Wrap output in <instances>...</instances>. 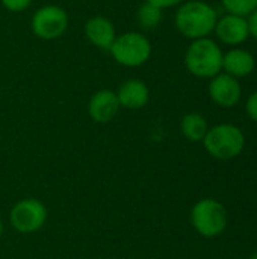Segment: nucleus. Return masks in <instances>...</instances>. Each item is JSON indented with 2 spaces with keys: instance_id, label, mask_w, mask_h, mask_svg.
Segmentation results:
<instances>
[{
  "instance_id": "obj_4",
  "label": "nucleus",
  "mask_w": 257,
  "mask_h": 259,
  "mask_svg": "<svg viewBox=\"0 0 257 259\" xmlns=\"http://www.w3.org/2000/svg\"><path fill=\"white\" fill-rule=\"evenodd\" d=\"M109 52L117 64L129 68H136L144 65L150 59L153 47L147 35L130 30L117 35Z\"/></svg>"
},
{
  "instance_id": "obj_8",
  "label": "nucleus",
  "mask_w": 257,
  "mask_h": 259,
  "mask_svg": "<svg viewBox=\"0 0 257 259\" xmlns=\"http://www.w3.org/2000/svg\"><path fill=\"white\" fill-rule=\"evenodd\" d=\"M208 93L211 100L221 108H233L242 97V87L239 79H235L226 73H220L209 79Z\"/></svg>"
},
{
  "instance_id": "obj_17",
  "label": "nucleus",
  "mask_w": 257,
  "mask_h": 259,
  "mask_svg": "<svg viewBox=\"0 0 257 259\" xmlns=\"http://www.w3.org/2000/svg\"><path fill=\"white\" fill-rule=\"evenodd\" d=\"M0 2L3 8L8 9L9 12H23L33 3V0H0Z\"/></svg>"
},
{
  "instance_id": "obj_7",
  "label": "nucleus",
  "mask_w": 257,
  "mask_h": 259,
  "mask_svg": "<svg viewBox=\"0 0 257 259\" xmlns=\"http://www.w3.org/2000/svg\"><path fill=\"white\" fill-rule=\"evenodd\" d=\"M48 217V211L38 199H23L9 211V223L20 234H33L42 229Z\"/></svg>"
},
{
  "instance_id": "obj_10",
  "label": "nucleus",
  "mask_w": 257,
  "mask_h": 259,
  "mask_svg": "<svg viewBox=\"0 0 257 259\" xmlns=\"http://www.w3.org/2000/svg\"><path fill=\"white\" fill-rule=\"evenodd\" d=\"M120 102L117 93L112 90L95 91L88 102V114L92 121L105 124L115 118L120 111Z\"/></svg>"
},
{
  "instance_id": "obj_12",
  "label": "nucleus",
  "mask_w": 257,
  "mask_h": 259,
  "mask_svg": "<svg viewBox=\"0 0 257 259\" xmlns=\"http://www.w3.org/2000/svg\"><path fill=\"white\" fill-rule=\"evenodd\" d=\"M117 97L121 108L136 111L142 109L150 100V90L147 83L141 79H129L123 82L118 88Z\"/></svg>"
},
{
  "instance_id": "obj_9",
  "label": "nucleus",
  "mask_w": 257,
  "mask_h": 259,
  "mask_svg": "<svg viewBox=\"0 0 257 259\" xmlns=\"http://www.w3.org/2000/svg\"><path fill=\"white\" fill-rule=\"evenodd\" d=\"M214 33L221 44L229 46L230 49L239 47L250 38L247 18L232 15V14L218 17Z\"/></svg>"
},
{
  "instance_id": "obj_20",
  "label": "nucleus",
  "mask_w": 257,
  "mask_h": 259,
  "mask_svg": "<svg viewBox=\"0 0 257 259\" xmlns=\"http://www.w3.org/2000/svg\"><path fill=\"white\" fill-rule=\"evenodd\" d=\"M247 24H248V33H250V36L257 39V9H254L247 17Z\"/></svg>"
},
{
  "instance_id": "obj_14",
  "label": "nucleus",
  "mask_w": 257,
  "mask_h": 259,
  "mask_svg": "<svg viewBox=\"0 0 257 259\" xmlns=\"http://www.w3.org/2000/svg\"><path fill=\"white\" fill-rule=\"evenodd\" d=\"M180 131L188 141L201 143L204 140L208 131H209V124H208V120L201 114L189 112L182 118Z\"/></svg>"
},
{
  "instance_id": "obj_5",
  "label": "nucleus",
  "mask_w": 257,
  "mask_h": 259,
  "mask_svg": "<svg viewBox=\"0 0 257 259\" xmlns=\"http://www.w3.org/2000/svg\"><path fill=\"white\" fill-rule=\"evenodd\" d=\"M191 225L195 232L204 238H215L221 235L229 223L226 206L217 199H201L191 209Z\"/></svg>"
},
{
  "instance_id": "obj_1",
  "label": "nucleus",
  "mask_w": 257,
  "mask_h": 259,
  "mask_svg": "<svg viewBox=\"0 0 257 259\" xmlns=\"http://www.w3.org/2000/svg\"><path fill=\"white\" fill-rule=\"evenodd\" d=\"M217 20L218 14L215 8L204 0H185L177 6L174 14L176 29L191 41L211 36Z\"/></svg>"
},
{
  "instance_id": "obj_11",
  "label": "nucleus",
  "mask_w": 257,
  "mask_h": 259,
  "mask_svg": "<svg viewBox=\"0 0 257 259\" xmlns=\"http://www.w3.org/2000/svg\"><path fill=\"white\" fill-rule=\"evenodd\" d=\"M256 68V58L250 50L241 47H232L224 52L223 56V73L235 77L242 79L250 76Z\"/></svg>"
},
{
  "instance_id": "obj_2",
  "label": "nucleus",
  "mask_w": 257,
  "mask_h": 259,
  "mask_svg": "<svg viewBox=\"0 0 257 259\" xmlns=\"http://www.w3.org/2000/svg\"><path fill=\"white\" fill-rule=\"evenodd\" d=\"M224 50L214 38H200L191 41L185 52L186 70L198 79H212L223 71Z\"/></svg>"
},
{
  "instance_id": "obj_15",
  "label": "nucleus",
  "mask_w": 257,
  "mask_h": 259,
  "mask_svg": "<svg viewBox=\"0 0 257 259\" xmlns=\"http://www.w3.org/2000/svg\"><path fill=\"white\" fill-rule=\"evenodd\" d=\"M162 18H164V11L148 2H144L136 11V21L145 30H151L158 27Z\"/></svg>"
},
{
  "instance_id": "obj_21",
  "label": "nucleus",
  "mask_w": 257,
  "mask_h": 259,
  "mask_svg": "<svg viewBox=\"0 0 257 259\" xmlns=\"http://www.w3.org/2000/svg\"><path fill=\"white\" fill-rule=\"evenodd\" d=\"M2 234H3V223H2V220H0V237H2Z\"/></svg>"
},
{
  "instance_id": "obj_16",
  "label": "nucleus",
  "mask_w": 257,
  "mask_h": 259,
  "mask_svg": "<svg viewBox=\"0 0 257 259\" xmlns=\"http://www.w3.org/2000/svg\"><path fill=\"white\" fill-rule=\"evenodd\" d=\"M221 6L224 8L226 14L247 18L257 9V0H221Z\"/></svg>"
},
{
  "instance_id": "obj_19",
  "label": "nucleus",
  "mask_w": 257,
  "mask_h": 259,
  "mask_svg": "<svg viewBox=\"0 0 257 259\" xmlns=\"http://www.w3.org/2000/svg\"><path fill=\"white\" fill-rule=\"evenodd\" d=\"M145 2H148V3H151V5H155L164 11V9H170V8H177L185 0H145Z\"/></svg>"
},
{
  "instance_id": "obj_13",
  "label": "nucleus",
  "mask_w": 257,
  "mask_h": 259,
  "mask_svg": "<svg viewBox=\"0 0 257 259\" xmlns=\"http://www.w3.org/2000/svg\"><path fill=\"white\" fill-rule=\"evenodd\" d=\"M85 35L92 46L101 50H109L117 38V30L109 18L95 15L85 23Z\"/></svg>"
},
{
  "instance_id": "obj_3",
  "label": "nucleus",
  "mask_w": 257,
  "mask_h": 259,
  "mask_svg": "<svg viewBox=\"0 0 257 259\" xmlns=\"http://www.w3.org/2000/svg\"><path fill=\"white\" fill-rule=\"evenodd\" d=\"M206 152L220 161H229L239 156L245 147V135L233 123H220L209 127L201 141Z\"/></svg>"
},
{
  "instance_id": "obj_18",
  "label": "nucleus",
  "mask_w": 257,
  "mask_h": 259,
  "mask_svg": "<svg viewBox=\"0 0 257 259\" xmlns=\"http://www.w3.org/2000/svg\"><path fill=\"white\" fill-rule=\"evenodd\" d=\"M245 112L250 117V120H253L257 123V91L251 93L250 97L245 102Z\"/></svg>"
},
{
  "instance_id": "obj_6",
  "label": "nucleus",
  "mask_w": 257,
  "mask_h": 259,
  "mask_svg": "<svg viewBox=\"0 0 257 259\" xmlns=\"http://www.w3.org/2000/svg\"><path fill=\"white\" fill-rule=\"evenodd\" d=\"M68 14L62 6L44 5L33 12L30 18V29L35 36L44 41L61 38L68 29Z\"/></svg>"
},
{
  "instance_id": "obj_22",
  "label": "nucleus",
  "mask_w": 257,
  "mask_h": 259,
  "mask_svg": "<svg viewBox=\"0 0 257 259\" xmlns=\"http://www.w3.org/2000/svg\"><path fill=\"white\" fill-rule=\"evenodd\" d=\"M250 259H257V250L253 253V255H251V256H250Z\"/></svg>"
}]
</instances>
